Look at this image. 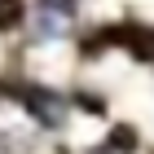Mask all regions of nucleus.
Returning a JSON list of instances; mask_svg holds the SVG:
<instances>
[{"mask_svg":"<svg viewBox=\"0 0 154 154\" xmlns=\"http://www.w3.org/2000/svg\"><path fill=\"white\" fill-rule=\"evenodd\" d=\"M35 5H40V26L48 35H57L62 26L75 18V0H35Z\"/></svg>","mask_w":154,"mask_h":154,"instance_id":"1","label":"nucleus"},{"mask_svg":"<svg viewBox=\"0 0 154 154\" xmlns=\"http://www.w3.org/2000/svg\"><path fill=\"white\" fill-rule=\"evenodd\" d=\"M18 22V0H0V26H13Z\"/></svg>","mask_w":154,"mask_h":154,"instance_id":"2","label":"nucleus"},{"mask_svg":"<svg viewBox=\"0 0 154 154\" xmlns=\"http://www.w3.org/2000/svg\"><path fill=\"white\" fill-rule=\"evenodd\" d=\"M145 53H150V57H154V48H145Z\"/></svg>","mask_w":154,"mask_h":154,"instance_id":"3","label":"nucleus"}]
</instances>
